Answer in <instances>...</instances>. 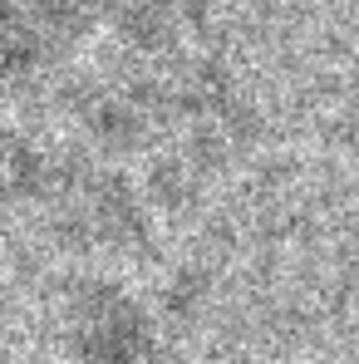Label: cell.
Segmentation results:
<instances>
[{
  "mask_svg": "<svg viewBox=\"0 0 359 364\" xmlns=\"http://www.w3.org/2000/svg\"><path fill=\"white\" fill-rule=\"evenodd\" d=\"M74 364H168L158 325L123 296H94L74 325Z\"/></svg>",
  "mask_w": 359,
  "mask_h": 364,
  "instance_id": "1",
  "label": "cell"
}]
</instances>
